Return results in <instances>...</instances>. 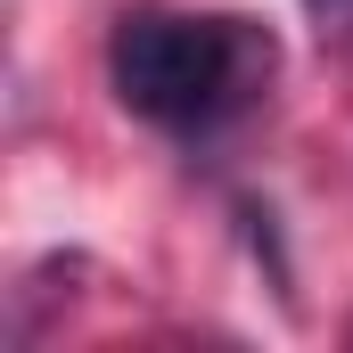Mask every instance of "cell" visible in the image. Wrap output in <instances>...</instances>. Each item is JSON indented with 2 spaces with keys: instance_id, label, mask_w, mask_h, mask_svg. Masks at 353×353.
<instances>
[{
  "instance_id": "cell-2",
  "label": "cell",
  "mask_w": 353,
  "mask_h": 353,
  "mask_svg": "<svg viewBox=\"0 0 353 353\" xmlns=\"http://www.w3.org/2000/svg\"><path fill=\"white\" fill-rule=\"evenodd\" d=\"M304 8H312L321 25H353V0H304Z\"/></svg>"
},
{
  "instance_id": "cell-1",
  "label": "cell",
  "mask_w": 353,
  "mask_h": 353,
  "mask_svg": "<svg viewBox=\"0 0 353 353\" xmlns=\"http://www.w3.org/2000/svg\"><path fill=\"white\" fill-rule=\"evenodd\" d=\"M279 41L255 17H214V8H132L107 33V83L115 99L181 140H205L239 123L271 90Z\"/></svg>"
}]
</instances>
